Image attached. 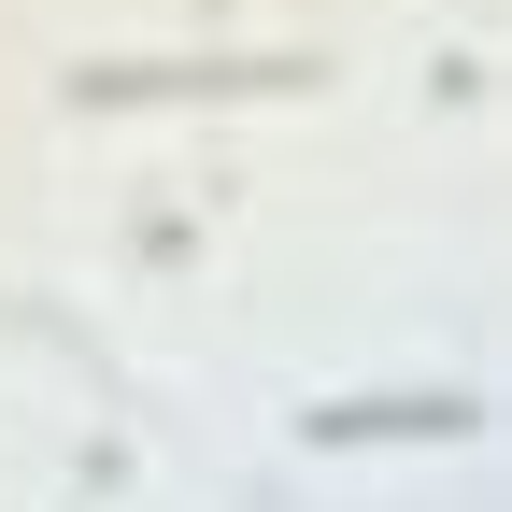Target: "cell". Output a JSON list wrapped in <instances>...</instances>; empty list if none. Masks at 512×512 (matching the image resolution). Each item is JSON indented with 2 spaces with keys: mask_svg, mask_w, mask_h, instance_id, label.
I'll return each mask as SVG.
<instances>
[{
  "mask_svg": "<svg viewBox=\"0 0 512 512\" xmlns=\"http://www.w3.org/2000/svg\"><path fill=\"white\" fill-rule=\"evenodd\" d=\"M370 427H384V441H399V427H456V399H384V413H328V441H370Z\"/></svg>",
  "mask_w": 512,
  "mask_h": 512,
  "instance_id": "1",
  "label": "cell"
}]
</instances>
